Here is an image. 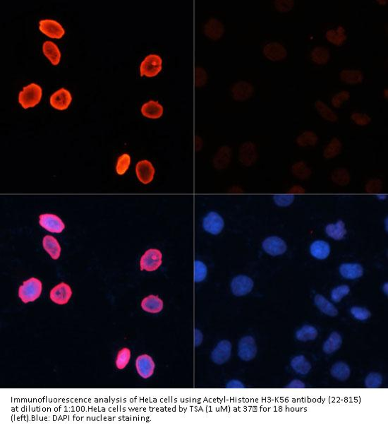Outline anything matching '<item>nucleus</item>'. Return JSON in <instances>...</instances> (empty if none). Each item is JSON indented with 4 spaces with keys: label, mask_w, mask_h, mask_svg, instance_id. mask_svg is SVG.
<instances>
[{
    "label": "nucleus",
    "mask_w": 388,
    "mask_h": 430,
    "mask_svg": "<svg viewBox=\"0 0 388 430\" xmlns=\"http://www.w3.org/2000/svg\"><path fill=\"white\" fill-rule=\"evenodd\" d=\"M262 247L265 252L271 256L282 255L288 249L286 242L281 237L276 236H272L265 239Z\"/></svg>",
    "instance_id": "9b49d317"
},
{
    "label": "nucleus",
    "mask_w": 388,
    "mask_h": 430,
    "mask_svg": "<svg viewBox=\"0 0 388 430\" xmlns=\"http://www.w3.org/2000/svg\"><path fill=\"white\" fill-rule=\"evenodd\" d=\"M138 374L143 379H148L154 373L155 364L153 358L147 354L140 355L136 360Z\"/></svg>",
    "instance_id": "2eb2a0df"
},
{
    "label": "nucleus",
    "mask_w": 388,
    "mask_h": 430,
    "mask_svg": "<svg viewBox=\"0 0 388 430\" xmlns=\"http://www.w3.org/2000/svg\"><path fill=\"white\" fill-rule=\"evenodd\" d=\"M43 96L42 88L38 84H30L23 87L18 95V102L24 109L35 107L40 103Z\"/></svg>",
    "instance_id": "f257e3e1"
},
{
    "label": "nucleus",
    "mask_w": 388,
    "mask_h": 430,
    "mask_svg": "<svg viewBox=\"0 0 388 430\" xmlns=\"http://www.w3.org/2000/svg\"><path fill=\"white\" fill-rule=\"evenodd\" d=\"M232 354V344L227 340H222L217 343L211 353V360L217 365H223L229 360Z\"/></svg>",
    "instance_id": "0eeeda50"
},
{
    "label": "nucleus",
    "mask_w": 388,
    "mask_h": 430,
    "mask_svg": "<svg viewBox=\"0 0 388 430\" xmlns=\"http://www.w3.org/2000/svg\"><path fill=\"white\" fill-rule=\"evenodd\" d=\"M72 101V95L68 90L61 89L54 93L50 97V105L56 109L65 110L68 108Z\"/></svg>",
    "instance_id": "f3484780"
},
{
    "label": "nucleus",
    "mask_w": 388,
    "mask_h": 430,
    "mask_svg": "<svg viewBox=\"0 0 388 430\" xmlns=\"http://www.w3.org/2000/svg\"><path fill=\"white\" fill-rule=\"evenodd\" d=\"M376 2H377L379 5H381V6H385V5L388 4L387 0H377Z\"/></svg>",
    "instance_id": "3c124183"
},
{
    "label": "nucleus",
    "mask_w": 388,
    "mask_h": 430,
    "mask_svg": "<svg viewBox=\"0 0 388 430\" xmlns=\"http://www.w3.org/2000/svg\"><path fill=\"white\" fill-rule=\"evenodd\" d=\"M136 173L138 180L147 185L151 183L154 178L155 169L151 162L143 160L138 162L136 166Z\"/></svg>",
    "instance_id": "dca6fc26"
},
{
    "label": "nucleus",
    "mask_w": 388,
    "mask_h": 430,
    "mask_svg": "<svg viewBox=\"0 0 388 430\" xmlns=\"http://www.w3.org/2000/svg\"><path fill=\"white\" fill-rule=\"evenodd\" d=\"M342 343V338L340 333L337 332H332L323 344V351L326 354L333 353L341 348Z\"/></svg>",
    "instance_id": "c756f323"
},
{
    "label": "nucleus",
    "mask_w": 388,
    "mask_h": 430,
    "mask_svg": "<svg viewBox=\"0 0 388 430\" xmlns=\"http://www.w3.org/2000/svg\"><path fill=\"white\" fill-rule=\"evenodd\" d=\"M207 72L202 67H196L195 70V84L197 87H203L207 83Z\"/></svg>",
    "instance_id": "49530a36"
},
{
    "label": "nucleus",
    "mask_w": 388,
    "mask_h": 430,
    "mask_svg": "<svg viewBox=\"0 0 388 430\" xmlns=\"http://www.w3.org/2000/svg\"><path fill=\"white\" fill-rule=\"evenodd\" d=\"M231 93L233 99L237 101H244L254 95V88L251 83L239 81L232 86Z\"/></svg>",
    "instance_id": "4468645a"
},
{
    "label": "nucleus",
    "mask_w": 388,
    "mask_h": 430,
    "mask_svg": "<svg viewBox=\"0 0 388 430\" xmlns=\"http://www.w3.org/2000/svg\"><path fill=\"white\" fill-rule=\"evenodd\" d=\"M325 232L329 237L336 240H340L344 238L347 234L345 222L342 220H338L335 224H329L325 227Z\"/></svg>",
    "instance_id": "7c9ffc66"
},
{
    "label": "nucleus",
    "mask_w": 388,
    "mask_h": 430,
    "mask_svg": "<svg viewBox=\"0 0 388 430\" xmlns=\"http://www.w3.org/2000/svg\"><path fill=\"white\" fill-rule=\"evenodd\" d=\"M325 38L332 45L338 47L342 46L347 39L345 27L340 25L336 28L328 30L325 33Z\"/></svg>",
    "instance_id": "aec40b11"
},
{
    "label": "nucleus",
    "mask_w": 388,
    "mask_h": 430,
    "mask_svg": "<svg viewBox=\"0 0 388 430\" xmlns=\"http://www.w3.org/2000/svg\"><path fill=\"white\" fill-rule=\"evenodd\" d=\"M339 76L342 82L351 85L361 84L364 80V74L360 70L345 69L341 71Z\"/></svg>",
    "instance_id": "4be33fe9"
},
{
    "label": "nucleus",
    "mask_w": 388,
    "mask_h": 430,
    "mask_svg": "<svg viewBox=\"0 0 388 430\" xmlns=\"http://www.w3.org/2000/svg\"><path fill=\"white\" fill-rule=\"evenodd\" d=\"M388 283H386L384 284V288H383V289H384V293L386 295H388Z\"/></svg>",
    "instance_id": "864d4df0"
},
{
    "label": "nucleus",
    "mask_w": 388,
    "mask_h": 430,
    "mask_svg": "<svg viewBox=\"0 0 388 430\" xmlns=\"http://www.w3.org/2000/svg\"><path fill=\"white\" fill-rule=\"evenodd\" d=\"M314 303L320 312L330 317H335L338 315V310L321 295H316L314 298Z\"/></svg>",
    "instance_id": "bb28decb"
},
{
    "label": "nucleus",
    "mask_w": 388,
    "mask_h": 430,
    "mask_svg": "<svg viewBox=\"0 0 388 430\" xmlns=\"http://www.w3.org/2000/svg\"><path fill=\"white\" fill-rule=\"evenodd\" d=\"M315 108L317 112L320 114V117L325 120L330 122H336L338 120V116L336 113L334 112L333 109L324 103L323 101L318 100L315 102Z\"/></svg>",
    "instance_id": "cd10ccee"
},
{
    "label": "nucleus",
    "mask_w": 388,
    "mask_h": 430,
    "mask_svg": "<svg viewBox=\"0 0 388 430\" xmlns=\"http://www.w3.org/2000/svg\"><path fill=\"white\" fill-rule=\"evenodd\" d=\"M43 285L38 278H30L23 283L18 290V297L24 303L34 302L42 293Z\"/></svg>",
    "instance_id": "f03ea898"
},
{
    "label": "nucleus",
    "mask_w": 388,
    "mask_h": 430,
    "mask_svg": "<svg viewBox=\"0 0 388 430\" xmlns=\"http://www.w3.org/2000/svg\"><path fill=\"white\" fill-rule=\"evenodd\" d=\"M163 68V60L158 55H149L146 57L140 66L141 77H153L158 75Z\"/></svg>",
    "instance_id": "20e7f679"
},
{
    "label": "nucleus",
    "mask_w": 388,
    "mask_h": 430,
    "mask_svg": "<svg viewBox=\"0 0 388 430\" xmlns=\"http://www.w3.org/2000/svg\"><path fill=\"white\" fill-rule=\"evenodd\" d=\"M383 377L381 374L372 372L366 377L365 385L367 388L374 389V388L379 387L382 384Z\"/></svg>",
    "instance_id": "79ce46f5"
},
{
    "label": "nucleus",
    "mask_w": 388,
    "mask_h": 430,
    "mask_svg": "<svg viewBox=\"0 0 388 430\" xmlns=\"http://www.w3.org/2000/svg\"><path fill=\"white\" fill-rule=\"evenodd\" d=\"M202 340H203V335H202L201 332L198 329L195 330V343L196 346L200 345V343H202Z\"/></svg>",
    "instance_id": "8fccbe9b"
},
{
    "label": "nucleus",
    "mask_w": 388,
    "mask_h": 430,
    "mask_svg": "<svg viewBox=\"0 0 388 430\" xmlns=\"http://www.w3.org/2000/svg\"><path fill=\"white\" fill-rule=\"evenodd\" d=\"M40 226L52 233H60L65 230V225L62 219L54 214H41L39 216Z\"/></svg>",
    "instance_id": "6e6552de"
},
{
    "label": "nucleus",
    "mask_w": 388,
    "mask_h": 430,
    "mask_svg": "<svg viewBox=\"0 0 388 430\" xmlns=\"http://www.w3.org/2000/svg\"><path fill=\"white\" fill-rule=\"evenodd\" d=\"M227 388H229V389H243V388H245V387H244V384L240 381L232 380L227 384Z\"/></svg>",
    "instance_id": "09e8293b"
},
{
    "label": "nucleus",
    "mask_w": 388,
    "mask_h": 430,
    "mask_svg": "<svg viewBox=\"0 0 388 430\" xmlns=\"http://www.w3.org/2000/svg\"><path fill=\"white\" fill-rule=\"evenodd\" d=\"M384 97L385 99H388V89H385L384 90Z\"/></svg>",
    "instance_id": "5fc2aeb1"
},
{
    "label": "nucleus",
    "mask_w": 388,
    "mask_h": 430,
    "mask_svg": "<svg viewBox=\"0 0 388 430\" xmlns=\"http://www.w3.org/2000/svg\"><path fill=\"white\" fill-rule=\"evenodd\" d=\"M317 140H318V137H317L316 135L311 131H305L297 138L298 143L301 145H306L308 143L313 144V143L316 142Z\"/></svg>",
    "instance_id": "a18cd8bd"
},
{
    "label": "nucleus",
    "mask_w": 388,
    "mask_h": 430,
    "mask_svg": "<svg viewBox=\"0 0 388 430\" xmlns=\"http://www.w3.org/2000/svg\"><path fill=\"white\" fill-rule=\"evenodd\" d=\"M43 245L45 250L50 254L52 259L55 260L59 259L62 249L58 241L55 237L51 235L45 236L43 240Z\"/></svg>",
    "instance_id": "a878e982"
},
{
    "label": "nucleus",
    "mask_w": 388,
    "mask_h": 430,
    "mask_svg": "<svg viewBox=\"0 0 388 430\" xmlns=\"http://www.w3.org/2000/svg\"><path fill=\"white\" fill-rule=\"evenodd\" d=\"M72 296V288L65 283H61L54 287L50 293V298L52 301L61 305L68 303Z\"/></svg>",
    "instance_id": "ddd939ff"
},
{
    "label": "nucleus",
    "mask_w": 388,
    "mask_h": 430,
    "mask_svg": "<svg viewBox=\"0 0 388 430\" xmlns=\"http://www.w3.org/2000/svg\"><path fill=\"white\" fill-rule=\"evenodd\" d=\"M131 359V350L127 348H123L118 352L116 359V366L119 369L125 368Z\"/></svg>",
    "instance_id": "c9c22d12"
},
{
    "label": "nucleus",
    "mask_w": 388,
    "mask_h": 430,
    "mask_svg": "<svg viewBox=\"0 0 388 430\" xmlns=\"http://www.w3.org/2000/svg\"><path fill=\"white\" fill-rule=\"evenodd\" d=\"M288 388L289 389H303L305 388L304 383L298 379H293L291 382L288 384Z\"/></svg>",
    "instance_id": "de8ad7c7"
},
{
    "label": "nucleus",
    "mask_w": 388,
    "mask_h": 430,
    "mask_svg": "<svg viewBox=\"0 0 388 430\" xmlns=\"http://www.w3.org/2000/svg\"><path fill=\"white\" fill-rule=\"evenodd\" d=\"M295 2L293 0H276L274 1L275 8L281 13H288L292 10Z\"/></svg>",
    "instance_id": "a19ab883"
},
{
    "label": "nucleus",
    "mask_w": 388,
    "mask_h": 430,
    "mask_svg": "<svg viewBox=\"0 0 388 430\" xmlns=\"http://www.w3.org/2000/svg\"><path fill=\"white\" fill-rule=\"evenodd\" d=\"M351 314L356 320H360V321H365L369 320L371 317V313L369 310L364 308H359V307H354L351 309Z\"/></svg>",
    "instance_id": "37998d69"
},
{
    "label": "nucleus",
    "mask_w": 388,
    "mask_h": 430,
    "mask_svg": "<svg viewBox=\"0 0 388 430\" xmlns=\"http://www.w3.org/2000/svg\"><path fill=\"white\" fill-rule=\"evenodd\" d=\"M377 197L379 199V200H385L387 199L388 196L386 195H378Z\"/></svg>",
    "instance_id": "603ef678"
},
{
    "label": "nucleus",
    "mask_w": 388,
    "mask_h": 430,
    "mask_svg": "<svg viewBox=\"0 0 388 430\" xmlns=\"http://www.w3.org/2000/svg\"><path fill=\"white\" fill-rule=\"evenodd\" d=\"M163 264V254L159 249H150L141 256L140 260V268L141 271H156Z\"/></svg>",
    "instance_id": "7ed1b4c3"
},
{
    "label": "nucleus",
    "mask_w": 388,
    "mask_h": 430,
    "mask_svg": "<svg viewBox=\"0 0 388 430\" xmlns=\"http://www.w3.org/2000/svg\"><path fill=\"white\" fill-rule=\"evenodd\" d=\"M163 301L158 296L146 297L141 302V308L148 313H159L163 309Z\"/></svg>",
    "instance_id": "412c9836"
},
{
    "label": "nucleus",
    "mask_w": 388,
    "mask_h": 430,
    "mask_svg": "<svg viewBox=\"0 0 388 430\" xmlns=\"http://www.w3.org/2000/svg\"><path fill=\"white\" fill-rule=\"evenodd\" d=\"M295 197L292 195H275L273 197L275 203L281 207H289L294 201Z\"/></svg>",
    "instance_id": "c03bdc74"
},
{
    "label": "nucleus",
    "mask_w": 388,
    "mask_h": 430,
    "mask_svg": "<svg viewBox=\"0 0 388 430\" xmlns=\"http://www.w3.org/2000/svg\"><path fill=\"white\" fill-rule=\"evenodd\" d=\"M40 31L51 38H62L65 34V28L55 20L45 19L39 22Z\"/></svg>",
    "instance_id": "f8f14e48"
},
{
    "label": "nucleus",
    "mask_w": 388,
    "mask_h": 430,
    "mask_svg": "<svg viewBox=\"0 0 388 430\" xmlns=\"http://www.w3.org/2000/svg\"><path fill=\"white\" fill-rule=\"evenodd\" d=\"M330 373L334 378L340 381H345L350 377V367L345 362H338L332 366Z\"/></svg>",
    "instance_id": "473e14b6"
},
{
    "label": "nucleus",
    "mask_w": 388,
    "mask_h": 430,
    "mask_svg": "<svg viewBox=\"0 0 388 430\" xmlns=\"http://www.w3.org/2000/svg\"><path fill=\"white\" fill-rule=\"evenodd\" d=\"M163 107L158 101H150L143 104L141 113L143 116L151 119H158L163 114Z\"/></svg>",
    "instance_id": "5701e85b"
},
{
    "label": "nucleus",
    "mask_w": 388,
    "mask_h": 430,
    "mask_svg": "<svg viewBox=\"0 0 388 430\" xmlns=\"http://www.w3.org/2000/svg\"><path fill=\"white\" fill-rule=\"evenodd\" d=\"M350 97V93L345 90L341 91V92L337 93L336 94L332 96L331 99L332 106L335 108H340L342 105H343L344 102L348 101Z\"/></svg>",
    "instance_id": "4c0bfd02"
},
{
    "label": "nucleus",
    "mask_w": 388,
    "mask_h": 430,
    "mask_svg": "<svg viewBox=\"0 0 388 430\" xmlns=\"http://www.w3.org/2000/svg\"><path fill=\"white\" fill-rule=\"evenodd\" d=\"M43 50L45 55L53 65H57L61 60V52L56 44L51 41H46L43 43Z\"/></svg>",
    "instance_id": "c85d7f7f"
},
{
    "label": "nucleus",
    "mask_w": 388,
    "mask_h": 430,
    "mask_svg": "<svg viewBox=\"0 0 388 430\" xmlns=\"http://www.w3.org/2000/svg\"><path fill=\"white\" fill-rule=\"evenodd\" d=\"M254 286V281L251 278L244 275H239L233 278L231 282V291L235 296H244L251 293Z\"/></svg>",
    "instance_id": "423d86ee"
},
{
    "label": "nucleus",
    "mask_w": 388,
    "mask_h": 430,
    "mask_svg": "<svg viewBox=\"0 0 388 430\" xmlns=\"http://www.w3.org/2000/svg\"><path fill=\"white\" fill-rule=\"evenodd\" d=\"M131 163V157L128 153H124L118 158L116 165V172L118 175H123L125 174L126 171L129 169Z\"/></svg>",
    "instance_id": "e433bc0d"
},
{
    "label": "nucleus",
    "mask_w": 388,
    "mask_h": 430,
    "mask_svg": "<svg viewBox=\"0 0 388 430\" xmlns=\"http://www.w3.org/2000/svg\"><path fill=\"white\" fill-rule=\"evenodd\" d=\"M204 33L207 38L213 40L220 39L223 36L224 28L222 22L216 18H211L204 26Z\"/></svg>",
    "instance_id": "a211bd4d"
},
{
    "label": "nucleus",
    "mask_w": 388,
    "mask_h": 430,
    "mask_svg": "<svg viewBox=\"0 0 388 430\" xmlns=\"http://www.w3.org/2000/svg\"><path fill=\"white\" fill-rule=\"evenodd\" d=\"M351 120L360 126L369 125L371 122V117L367 113L354 112L351 114Z\"/></svg>",
    "instance_id": "58836bf2"
},
{
    "label": "nucleus",
    "mask_w": 388,
    "mask_h": 430,
    "mask_svg": "<svg viewBox=\"0 0 388 430\" xmlns=\"http://www.w3.org/2000/svg\"><path fill=\"white\" fill-rule=\"evenodd\" d=\"M310 252L315 259L323 260L330 255V244L323 240L315 241L310 245Z\"/></svg>",
    "instance_id": "393cba45"
},
{
    "label": "nucleus",
    "mask_w": 388,
    "mask_h": 430,
    "mask_svg": "<svg viewBox=\"0 0 388 430\" xmlns=\"http://www.w3.org/2000/svg\"><path fill=\"white\" fill-rule=\"evenodd\" d=\"M291 367L296 373L306 375L311 369V365L303 355H298L291 361Z\"/></svg>",
    "instance_id": "2f4dec72"
},
{
    "label": "nucleus",
    "mask_w": 388,
    "mask_h": 430,
    "mask_svg": "<svg viewBox=\"0 0 388 430\" xmlns=\"http://www.w3.org/2000/svg\"><path fill=\"white\" fill-rule=\"evenodd\" d=\"M350 292V288L347 285L337 286L331 291V298L335 303H339L342 298H345Z\"/></svg>",
    "instance_id": "ea45409f"
},
{
    "label": "nucleus",
    "mask_w": 388,
    "mask_h": 430,
    "mask_svg": "<svg viewBox=\"0 0 388 430\" xmlns=\"http://www.w3.org/2000/svg\"><path fill=\"white\" fill-rule=\"evenodd\" d=\"M340 274L342 277L349 280L357 279L364 274V269L361 264L357 263H346L340 266Z\"/></svg>",
    "instance_id": "6ab92c4d"
},
{
    "label": "nucleus",
    "mask_w": 388,
    "mask_h": 430,
    "mask_svg": "<svg viewBox=\"0 0 388 430\" xmlns=\"http://www.w3.org/2000/svg\"><path fill=\"white\" fill-rule=\"evenodd\" d=\"M207 274V266L201 261L195 260L194 263V281L195 283H200L206 278Z\"/></svg>",
    "instance_id": "f704fd0d"
},
{
    "label": "nucleus",
    "mask_w": 388,
    "mask_h": 430,
    "mask_svg": "<svg viewBox=\"0 0 388 430\" xmlns=\"http://www.w3.org/2000/svg\"><path fill=\"white\" fill-rule=\"evenodd\" d=\"M224 226V219L216 212H210L204 217L203 229L208 233L214 235H218L223 230Z\"/></svg>",
    "instance_id": "9d476101"
},
{
    "label": "nucleus",
    "mask_w": 388,
    "mask_h": 430,
    "mask_svg": "<svg viewBox=\"0 0 388 430\" xmlns=\"http://www.w3.org/2000/svg\"><path fill=\"white\" fill-rule=\"evenodd\" d=\"M310 59L315 64L324 65L330 61L331 54L330 49L324 46H316L312 49L310 54Z\"/></svg>",
    "instance_id": "b1692460"
},
{
    "label": "nucleus",
    "mask_w": 388,
    "mask_h": 430,
    "mask_svg": "<svg viewBox=\"0 0 388 430\" xmlns=\"http://www.w3.org/2000/svg\"><path fill=\"white\" fill-rule=\"evenodd\" d=\"M264 56L273 62H279L285 60L288 56V51L284 45L278 42H271L265 45L263 49Z\"/></svg>",
    "instance_id": "1a4fd4ad"
},
{
    "label": "nucleus",
    "mask_w": 388,
    "mask_h": 430,
    "mask_svg": "<svg viewBox=\"0 0 388 430\" xmlns=\"http://www.w3.org/2000/svg\"><path fill=\"white\" fill-rule=\"evenodd\" d=\"M257 354V345L251 335L243 337L238 345V356L243 361H251Z\"/></svg>",
    "instance_id": "39448f33"
},
{
    "label": "nucleus",
    "mask_w": 388,
    "mask_h": 430,
    "mask_svg": "<svg viewBox=\"0 0 388 430\" xmlns=\"http://www.w3.org/2000/svg\"><path fill=\"white\" fill-rule=\"evenodd\" d=\"M318 332L314 326L304 325L296 332V338L299 341L307 342L314 340L318 336Z\"/></svg>",
    "instance_id": "72a5a7b5"
}]
</instances>
